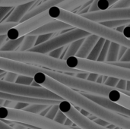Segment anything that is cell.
Wrapping results in <instances>:
<instances>
[{
  "label": "cell",
  "instance_id": "cell-15",
  "mask_svg": "<svg viewBox=\"0 0 130 129\" xmlns=\"http://www.w3.org/2000/svg\"><path fill=\"white\" fill-rule=\"evenodd\" d=\"M66 0H46L45 2H43V3L38 5L37 6L34 7V8L32 9H30L27 13L26 14L22 17V19L21 20L20 22H22L43 11H46V10H48L50 7H53V6H56L57 5L60 4L61 2H64Z\"/></svg>",
  "mask_w": 130,
  "mask_h": 129
},
{
  "label": "cell",
  "instance_id": "cell-33",
  "mask_svg": "<svg viewBox=\"0 0 130 129\" xmlns=\"http://www.w3.org/2000/svg\"><path fill=\"white\" fill-rule=\"evenodd\" d=\"M18 75V74H16L14 72H12V71H6V73H5V75L2 80H4L5 81H8V82L14 83Z\"/></svg>",
  "mask_w": 130,
  "mask_h": 129
},
{
  "label": "cell",
  "instance_id": "cell-5",
  "mask_svg": "<svg viewBox=\"0 0 130 129\" xmlns=\"http://www.w3.org/2000/svg\"><path fill=\"white\" fill-rule=\"evenodd\" d=\"M2 119L24 123L40 129H73L39 114L0 106V120Z\"/></svg>",
  "mask_w": 130,
  "mask_h": 129
},
{
  "label": "cell",
  "instance_id": "cell-10",
  "mask_svg": "<svg viewBox=\"0 0 130 129\" xmlns=\"http://www.w3.org/2000/svg\"><path fill=\"white\" fill-rule=\"evenodd\" d=\"M88 19L98 23L116 20V19H130V8H107L94 11H88L80 14Z\"/></svg>",
  "mask_w": 130,
  "mask_h": 129
},
{
  "label": "cell",
  "instance_id": "cell-45",
  "mask_svg": "<svg viewBox=\"0 0 130 129\" xmlns=\"http://www.w3.org/2000/svg\"><path fill=\"white\" fill-rule=\"evenodd\" d=\"M63 125H66V126H68V127H72V126H73V125H75L73 123V122H72L71 119H69L68 117H67V119H66V121L64 122Z\"/></svg>",
  "mask_w": 130,
  "mask_h": 129
},
{
  "label": "cell",
  "instance_id": "cell-1",
  "mask_svg": "<svg viewBox=\"0 0 130 129\" xmlns=\"http://www.w3.org/2000/svg\"><path fill=\"white\" fill-rule=\"evenodd\" d=\"M0 67L6 71H12L18 75H24L30 77H33L34 73L37 71H41L51 78L72 89L78 90L88 94L103 96L120 106L127 109L130 108V96L126 95L123 91L116 87H111L87 79L78 78L72 75L63 74L40 66L6 59L1 61Z\"/></svg>",
  "mask_w": 130,
  "mask_h": 129
},
{
  "label": "cell",
  "instance_id": "cell-3",
  "mask_svg": "<svg viewBox=\"0 0 130 129\" xmlns=\"http://www.w3.org/2000/svg\"><path fill=\"white\" fill-rule=\"evenodd\" d=\"M47 11L49 15L53 19L62 21L75 28L81 29L90 34L97 35L99 37L130 48L129 39L126 38L122 33H120L114 29L108 28L101 23L95 22L78 14L72 13V11H66L58 6L50 7Z\"/></svg>",
  "mask_w": 130,
  "mask_h": 129
},
{
  "label": "cell",
  "instance_id": "cell-42",
  "mask_svg": "<svg viewBox=\"0 0 130 129\" xmlns=\"http://www.w3.org/2000/svg\"><path fill=\"white\" fill-rule=\"evenodd\" d=\"M98 76H99V75H98V74H95V73L89 72V74H88V78H87V80L91 81L96 82V80H97V78H98Z\"/></svg>",
  "mask_w": 130,
  "mask_h": 129
},
{
  "label": "cell",
  "instance_id": "cell-12",
  "mask_svg": "<svg viewBox=\"0 0 130 129\" xmlns=\"http://www.w3.org/2000/svg\"><path fill=\"white\" fill-rule=\"evenodd\" d=\"M72 28H75V27L69 25L67 23H65V22L57 20V19H53L51 21H49V22L44 24L43 25L40 26V27L35 29L34 30L30 32L28 34L38 36L40 34L53 33L56 31H60V30H67V29H72Z\"/></svg>",
  "mask_w": 130,
  "mask_h": 129
},
{
  "label": "cell",
  "instance_id": "cell-13",
  "mask_svg": "<svg viewBox=\"0 0 130 129\" xmlns=\"http://www.w3.org/2000/svg\"><path fill=\"white\" fill-rule=\"evenodd\" d=\"M35 2L36 1H32L30 2H27L24 4L14 6L11 10L12 11L10 12V14L6 17V19H4L2 22L19 23L22 19V17L26 14V13L30 9H31V7L34 5Z\"/></svg>",
  "mask_w": 130,
  "mask_h": 129
},
{
  "label": "cell",
  "instance_id": "cell-46",
  "mask_svg": "<svg viewBox=\"0 0 130 129\" xmlns=\"http://www.w3.org/2000/svg\"><path fill=\"white\" fill-rule=\"evenodd\" d=\"M0 129H14L10 125L4 123L2 120H0Z\"/></svg>",
  "mask_w": 130,
  "mask_h": 129
},
{
  "label": "cell",
  "instance_id": "cell-2",
  "mask_svg": "<svg viewBox=\"0 0 130 129\" xmlns=\"http://www.w3.org/2000/svg\"><path fill=\"white\" fill-rule=\"evenodd\" d=\"M32 78L34 81L40 86L56 94L63 100L69 101L71 104L83 109L89 113L121 128L130 129L129 117L106 109L87 98L81 93H78L73 89L56 81L41 71L34 73Z\"/></svg>",
  "mask_w": 130,
  "mask_h": 129
},
{
  "label": "cell",
  "instance_id": "cell-37",
  "mask_svg": "<svg viewBox=\"0 0 130 129\" xmlns=\"http://www.w3.org/2000/svg\"><path fill=\"white\" fill-rule=\"evenodd\" d=\"M107 63L111 64L115 66H118L120 68H130V62H123L120 60H117L115 62H108Z\"/></svg>",
  "mask_w": 130,
  "mask_h": 129
},
{
  "label": "cell",
  "instance_id": "cell-32",
  "mask_svg": "<svg viewBox=\"0 0 130 129\" xmlns=\"http://www.w3.org/2000/svg\"><path fill=\"white\" fill-rule=\"evenodd\" d=\"M63 52H64V46L62 47H59V48H57L56 49H53L52 51H50L49 53H47L48 56L53 57V58H55V59H60L62 58V56L63 54Z\"/></svg>",
  "mask_w": 130,
  "mask_h": 129
},
{
  "label": "cell",
  "instance_id": "cell-4",
  "mask_svg": "<svg viewBox=\"0 0 130 129\" xmlns=\"http://www.w3.org/2000/svg\"><path fill=\"white\" fill-rule=\"evenodd\" d=\"M65 61L66 65L73 69L130 81V68H120L107 62L82 59L75 56H70Z\"/></svg>",
  "mask_w": 130,
  "mask_h": 129
},
{
  "label": "cell",
  "instance_id": "cell-43",
  "mask_svg": "<svg viewBox=\"0 0 130 129\" xmlns=\"http://www.w3.org/2000/svg\"><path fill=\"white\" fill-rule=\"evenodd\" d=\"M128 48H129V47H126V46H122V45H120V49H119L118 60H120V59H121V57L123 56V54L126 52V49H127Z\"/></svg>",
  "mask_w": 130,
  "mask_h": 129
},
{
  "label": "cell",
  "instance_id": "cell-41",
  "mask_svg": "<svg viewBox=\"0 0 130 129\" xmlns=\"http://www.w3.org/2000/svg\"><path fill=\"white\" fill-rule=\"evenodd\" d=\"M123 62H130V48H128L126 51V52L123 54V56L120 59Z\"/></svg>",
  "mask_w": 130,
  "mask_h": 129
},
{
  "label": "cell",
  "instance_id": "cell-29",
  "mask_svg": "<svg viewBox=\"0 0 130 129\" xmlns=\"http://www.w3.org/2000/svg\"><path fill=\"white\" fill-rule=\"evenodd\" d=\"M59 111V106H58V104H53V105H51L49 111L46 113V114L44 116L45 117L50 119H52L53 120L55 116L56 115L57 112Z\"/></svg>",
  "mask_w": 130,
  "mask_h": 129
},
{
  "label": "cell",
  "instance_id": "cell-38",
  "mask_svg": "<svg viewBox=\"0 0 130 129\" xmlns=\"http://www.w3.org/2000/svg\"><path fill=\"white\" fill-rule=\"evenodd\" d=\"M27 103H24V102H18L15 101L14 103V106L12 109H23L24 107L27 106Z\"/></svg>",
  "mask_w": 130,
  "mask_h": 129
},
{
  "label": "cell",
  "instance_id": "cell-39",
  "mask_svg": "<svg viewBox=\"0 0 130 129\" xmlns=\"http://www.w3.org/2000/svg\"><path fill=\"white\" fill-rule=\"evenodd\" d=\"M93 121L95 123H97V124H98V125H100L101 126H104V127H107V125H109L110 124V122H107V121H105V120H104V119H102L101 118H98V117L93 119Z\"/></svg>",
  "mask_w": 130,
  "mask_h": 129
},
{
  "label": "cell",
  "instance_id": "cell-19",
  "mask_svg": "<svg viewBox=\"0 0 130 129\" xmlns=\"http://www.w3.org/2000/svg\"><path fill=\"white\" fill-rule=\"evenodd\" d=\"M120 46V44H118V43H117L115 42L110 41L105 62H115V61L118 60V55H119Z\"/></svg>",
  "mask_w": 130,
  "mask_h": 129
},
{
  "label": "cell",
  "instance_id": "cell-8",
  "mask_svg": "<svg viewBox=\"0 0 130 129\" xmlns=\"http://www.w3.org/2000/svg\"><path fill=\"white\" fill-rule=\"evenodd\" d=\"M53 20L49 14L47 10L43 11L22 22L18 23L15 26L11 27L6 33L7 39L16 40L24 35L28 34L30 32L40 27L44 24Z\"/></svg>",
  "mask_w": 130,
  "mask_h": 129
},
{
  "label": "cell",
  "instance_id": "cell-26",
  "mask_svg": "<svg viewBox=\"0 0 130 129\" xmlns=\"http://www.w3.org/2000/svg\"><path fill=\"white\" fill-rule=\"evenodd\" d=\"M33 81H34V79L32 77L24 75H18L14 83L18 84H21V85L30 86V84L33 82Z\"/></svg>",
  "mask_w": 130,
  "mask_h": 129
},
{
  "label": "cell",
  "instance_id": "cell-7",
  "mask_svg": "<svg viewBox=\"0 0 130 129\" xmlns=\"http://www.w3.org/2000/svg\"><path fill=\"white\" fill-rule=\"evenodd\" d=\"M88 35H90V33L85 30L78 28H74L70 31L62 33L55 37H51L49 40L40 45L34 46L28 51L39 52L42 54H47L53 49L69 45L72 41L85 38Z\"/></svg>",
  "mask_w": 130,
  "mask_h": 129
},
{
  "label": "cell",
  "instance_id": "cell-31",
  "mask_svg": "<svg viewBox=\"0 0 130 129\" xmlns=\"http://www.w3.org/2000/svg\"><path fill=\"white\" fill-rule=\"evenodd\" d=\"M110 8H130V0H119L116 3H114Z\"/></svg>",
  "mask_w": 130,
  "mask_h": 129
},
{
  "label": "cell",
  "instance_id": "cell-11",
  "mask_svg": "<svg viewBox=\"0 0 130 129\" xmlns=\"http://www.w3.org/2000/svg\"><path fill=\"white\" fill-rule=\"evenodd\" d=\"M81 94L84 95L85 97H86L87 98L90 99L91 100L94 101L97 104L100 105L101 106L105 108L107 110L112 111L113 113H118V114H120L122 116H125L127 117L130 116L129 109H127L123 106H120L111 101L107 97L99 96V95H95V94H88L85 92H82Z\"/></svg>",
  "mask_w": 130,
  "mask_h": 129
},
{
  "label": "cell",
  "instance_id": "cell-9",
  "mask_svg": "<svg viewBox=\"0 0 130 129\" xmlns=\"http://www.w3.org/2000/svg\"><path fill=\"white\" fill-rule=\"evenodd\" d=\"M58 106L59 109L80 129H109L95 123L88 117L84 116L67 100H61L59 103Z\"/></svg>",
  "mask_w": 130,
  "mask_h": 129
},
{
  "label": "cell",
  "instance_id": "cell-14",
  "mask_svg": "<svg viewBox=\"0 0 130 129\" xmlns=\"http://www.w3.org/2000/svg\"><path fill=\"white\" fill-rule=\"evenodd\" d=\"M99 38L100 37L94 34H90L88 36L85 37L80 48L75 56L82 59H87L88 56L89 55L90 52L91 51Z\"/></svg>",
  "mask_w": 130,
  "mask_h": 129
},
{
  "label": "cell",
  "instance_id": "cell-36",
  "mask_svg": "<svg viewBox=\"0 0 130 129\" xmlns=\"http://www.w3.org/2000/svg\"><path fill=\"white\" fill-rule=\"evenodd\" d=\"M66 119H67V116L59 109V111L57 112L56 115L55 116V117L53 119V121H55L57 123H59L61 125H63V123H64V122L66 121Z\"/></svg>",
  "mask_w": 130,
  "mask_h": 129
},
{
  "label": "cell",
  "instance_id": "cell-34",
  "mask_svg": "<svg viewBox=\"0 0 130 129\" xmlns=\"http://www.w3.org/2000/svg\"><path fill=\"white\" fill-rule=\"evenodd\" d=\"M13 8V6H0V23L5 19V16H7L8 13H9Z\"/></svg>",
  "mask_w": 130,
  "mask_h": 129
},
{
  "label": "cell",
  "instance_id": "cell-35",
  "mask_svg": "<svg viewBox=\"0 0 130 129\" xmlns=\"http://www.w3.org/2000/svg\"><path fill=\"white\" fill-rule=\"evenodd\" d=\"M120 78H115V77H111V76H107V79L105 80L104 83L103 84H105L107 86L111 87H115L117 82L119 81Z\"/></svg>",
  "mask_w": 130,
  "mask_h": 129
},
{
  "label": "cell",
  "instance_id": "cell-40",
  "mask_svg": "<svg viewBox=\"0 0 130 129\" xmlns=\"http://www.w3.org/2000/svg\"><path fill=\"white\" fill-rule=\"evenodd\" d=\"M88 74H89V72L81 71H79V72L75 73L74 76L76 77V78H82V79H87Z\"/></svg>",
  "mask_w": 130,
  "mask_h": 129
},
{
  "label": "cell",
  "instance_id": "cell-16",
  "mask_svg": "<svg viewBox=\"0 0 130 129\" xmlns=\"http://www.w3.org/2000/svg\"><path fill=\"white\" fill-rule=\"evenodd\" d=\"M92 0H66L62 2H61L60 4L57 5L56 6L65 9L66 11H72L77 8H78L81 5H85L87 2H91Z\"/></svg>",
  "mask_w": 130,
  "mask_h": 129
},
{
  "label": "cell",
  "instance_id": "cell-30",
  "mask_svg": "<svg viewBox=\"0 0 130 129\" xmlns=\"http://www.w3.org/2000/svg\"><path fill=\"white\" fill-rule=\"evenodd\" d=\"M51 37H53V33H45V34H40V35L37 36L35 46L40 45V44L49 40Z\"/></svg>",
  "mask_w": 130,
  "mask_h": 129
},
{
  "label": "cell",
  "instance_id": "cell-17",
  "mask_svg": "<svg viewBox=\"0 0 130 129\" xmlns=\"http://www.w3.org/2000/svg\"><path fill=\"white\" fill-rule=\"evenodd\" d=\"M37 36L27 34L23 36L21 43L16 51H28L35 46Z\"/></svg>",
  "mask_w": 130,
  "mask_h": 129
},
{
  "label": "cell",
  "instance_id": "cell-28",
  "mask_svg": "<svg viewBox=\"0 0 130 129\" xmlns=\"http://www.w3.org/2000/svg\"><path fill=\"white\" fill-rule=\"evenodd\" d=\"M18 23L14 22H1L0 23V34H6L7 31Z\"/></svg>",
  "mask_w": 130,
  "mask_h": 129
},
{
  "label": "cell",
  "instance_id": "cell-24",
  "mask_svg": "<svg viewBox=\"0 0 130 129\" xmlns=\"http://www.w3.org/2000/svg\"><path fill=\"white\" fill-rule=\"evenodd\" d=\"M110 41L108 40H106L104 45H103V47L100 52V54L97 59L96 61H98V62H105L106 61V58H107V51H108V48H109V46H110Z\"/></svg>",
  "mask_w": 130,
  "mask_h": 129
},
{
  "label": "cell",
  "instance_id": "cell-44",
  "mask_svg": "<svg viewBox=\"0 0 130 129\" xmlns=\"http://www.w3.org/2000/svg\"><path fill=\"white\" fill-rule=\"evenodd\" d=\"M122 33L123 34V36L127 38V39H129L130 37V27H129V25H126L125 27V28L123 29Z\"/></svg>",
  "mask_w": 130,
  "mask_h": 129
},
{
  "label": "cell",
  "instance_id": "cell-47",
  "mask_svg": "<svg viewBox=\"0 0 130 129\" xmlns=\"http://www.w3.org/2000/svg\"><path fill=\"white\" fill-rule=\"evenodd\" d=\"M7 40V36L6 34H0V48L2 46L5 40Z\"/></svg>",
  "mask_w": 130,
  "mask_h": 129
},
{
  "label": "cell",
  "instance_id": "cell-20",
  "mask_svg": "<svg viewBox=\"0 0 130 129\" xmlns=\"http://www.w3.org/2000/svg\"><path fill=\"white\" fill-rule=\"evenodd\" d=\"M106 39L104 38H102V37H100L98 39V40L97 41V43H95V45L94 46L93 49H91V51L90 52L89 55L88 56L87 59H91V60H97L99 54H100V52L103 47V45L105 42Z\"/></svg>",
  "mask_w": 130,
  "mask_h": 129
},
{
  "label": "cell",
  "instance_id": "cell-25",
  "mask_svg": "<svg viewBox=\"0 0 130 129\" xmlns=\"http://www.w3.org/2000/svg\"><path fill=\"white\" fill-rule=\"evenodd\" d=\"M36 0H0V6H16Z\"/></svg>",
  "mask_w": 130,
  "mask_h": 129
},
{
  "label": "cell",
  "instance_id": "cell-6",
  "mask_svg": "<svg viewBox=\"0 0 130 129\" xmlns=\"http://www.w3.org/2000/svg\"><path fill=\"white\" fill-rule=\"evenodd\" d=\"M0 91L23 97L54 100L59 101L63 100L62 97L43 87L21 85L16 83L8 82L2 79H0Z\"/></svg>",
  "mask_w": 130,
  "mask_h": 129
},
{
  "label": "cell",
  "instance_id": "cell-22",
  "mask_svg": "<svg viewBox=\"0 0 130 129\" xmlns=\"http://www.w3.org/2000/svg\"><path fill=\"white\" fill-rule=\"evenodd\" d=\"M101 24L108 28L114 29V28H117V27H120L122 25L130 24V19H116V20H111V21L101 22Z\"/></svg>",
  "mask_w": 130,
  "mask_h": 129
},
{
  "label": "cell",
  "instance_id": "cell-51",
  "mask_svg": "<svg viewBox=\"0 0 130 129\" xmlns=\"http://www.w3.org/2000/svg\"><path fill=\"white\" fill-rule=\"evenodd\" d=\"M126 90L130 92V81H126Z\"/></svg>",
  "mask_w": 130,
  "mask_h": 129
},
{
  "label": "cell",
  "instance_id": "cell-50",
  "mask_svg": "<svg viewBox=\"0 0 130 129\" xmlns=\"http://www.w3.org/2000/svg\"><path fill=\"white\" fill-rule=\"evenodd\" d=\"M102 80H103V75H99L98 78L96 80V82L98 84H102Z\"/></svg>",
  "mask_w": 130,
  "mask_h": 129
},
{
  "label": "cell",
  "instance_id": "cell-54",
  "mask_svg": "<svg viewBox=\"0 0 130 129\" xmlns=\"http://www.w3.org/2000/svg\"><path fill=\"white\" fill-rule=\"evenodd\" d=\"M27 129H32V128H27Z\"/></svg>",
  "mask_w": 130,
  "mask_h": 129
},
{
  "label": "cell",
  "instance_id": "cell-21",
  "mask_svg": "<svg viewBox=\"0 0 130 129\" xmlns=\"http://www.w3.org/2000/svg\"><path fill=\"white\" fill-rule=\"evenodd\" d=\"M23 36L16 39V40H8L7 42H5L2 46L0 48L1 51H16V49L20 46Z\"/></svg>",
  "mask_w": 130,
  "mask_h": 129
},
{
  "label": "cell",
  "instance_id": "cell-18",
  "mask_svg": "<svg viewBox=\"0 0 130 129\" xmlns=\"http://www.w3.org/2000/svg\"><path fill=\"white\" fill-rule=\"evenodd\" d=\"M83 40H84V38H82V39H78V40H76L70 43L67 49H66V52L64 54H62L61 59L66 60L69 57L75 56L76 54L77 51L78 50V49L80 48Z\"/></svg>",
  "mask_w": 130,
  "mask_h": 129
},
{
  "label": "cell",
  "instance_id": "cell-52",
  "mask_svg": "<svg viewBox=\"0 0 130 129\" xmlns=\"http://www.w3.org/2000/svg\"><path fill=\"white\" fill-rule=\"evenodd\" d=\"M4 101H5L4 99H1V98H0V106H2V105H3Z\"/></svg>",
  "mask_w": 130,
  "mask_h": 129
},
{
  "label": "cell",
  "instance_id": "cell-48",
  "mask_svg": "<svg viewBox=\"0 0 130 129\" xmlns=\"http://www.w3.org/2000/svg\"><path fill=\"white\" fill-rule=\"evenodd\" d=\"M79 113H80L81 114H82L84 116H86V117H87V116H88L90 114L88 112H87L86 110H85V109H81L79 110Z\"/></svg>",
  "mask_w": 130,
  "mask_h": 129
},
{
  "label": "cell",
  "instance_id": "cell-27",
  "mask_svg": "<svg viewBox=\"0 0 130 129\" xmlns=\"http://www.w3.org/2000/svg\"><path fill=\"white\" fill-rule=\"evenodd\" d=\"M117 1L119 0H98L97 6L98 10H105L110 8Z\"/></svg>",
  "mask_w": 130,
  "mask_h": 129
},
{
  "label": "cell",
  "instance_id": "cell-23",
  "mask_svg": "<svg viewBox=\"0 0 130 129\" xmlns=\"http://www.w3.org/2000/svg\"><path fill=\"white\" fill-rule=\"evenodd\" d=\"M49 105L46 104H40V103H28L26 107L23 109V110L30 112L35 114H40L43 109H45Z\"/></svg>",
  "mask_w": 130,
  "mask_h": 129
},
{
  "label": "cell",
  "instance_id": "cell-53",
  "mask_svg": "<svg viewBox=\"0 0 130 129\" xmlns=\"http://www.w3.org/2000/svg\"><path fill=\"white\" fill-rule=\"evenodd\" d=\"M5 71H4V70L0 69V74H2V73H3V72H5Z\"/></svg>",
  "mask_w": 130,
  "mask_h": 129
},
{
  "label": "cell",
  "instance_id": "cell-49",
  "mask_svg": "<svg viewBox=\"0 0 130 129\" xmlns=\"http://www.w3.org/2000/svg\"><path fill=\"white\" fill-rule=\"evenodd\" d=\"M126 25H122V26L117 27L115 30H116L117 31L120 32V33H122V32H123V29L125 28V27H126Z\"/></svg>",
  "mask_w": 130,
  "mask_h": 129
}]
</instances>
